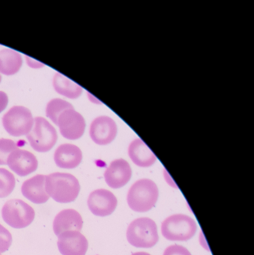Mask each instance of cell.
<instances>
[{"mask_svg": "<svg viewBox=\"0 0 254 255\" xmlns=\"http://www.w3.org/2000/svg\"><path fill=\"white\" fill-rule=\"evenodd\" d=\"M163 255H192L191 252L182 246L179 245H173V246H169L168 248L164 251Z\"/></svg>", "mask_w": 254, "mask_h": 255, "instance_id": "obj_24", "label": "cell"}, {"mask_svg": "<svg viewBox=\"0 0 254 255\" xmlns=\"http://www.w3.org/2000/svg\"><path fill=\"white\" fill-rule=\"evenodd\" d=\"M7 165L17 175L26 177L36 171L38 162L33 153L17 148L10 153L7 159Z\"/></svg>", "mask_w": 254, "mask_h": 255, "instance_id": "obj_11", "label": "cell"}, {"mask_svg": "<svg viewBox=\"0 0 254 255\" xmlns=\"http://www.w3.org/2000/svg\"><path fill=\"white\" fill-rule=\"evenodd\" d=\"M45 177L43 174H37L24 181L21 187L23 196L34 204L47 202L50 197L45 190Z\"/></svg>", "mask_w": 254, "mask_h": 255, "instance_id": "obj_15", "label": "cell"}, {"mask_svg": "<svg viewBox=\"0 0 254 255\" xmlns=\"http://www.w3.org/2000/svg\"><path fill=\"white\" fill-rule=\"evenodd\" d=\"M4 222L11 228L21 229L30 225L35 219L34 209L20 199L7 201L2 209Z\"/></svg>", "mask_w": 254, "mask_h": 255, "instance_id": "obj_7", "label": "cell"}, {"mask_svg": "<svg viewBox=\"0 0 254 255\" xmlns=\"http://www.w3.org/2000/svg\"><path fill=\"white\" fill-rule=\"evenodd\" d=\"M126 237L131 246L140 249L154 247L159 240L156 223L149 218L133 221L128 225Z\"/></svg>", "mask_w": 254, "mask_h": 255, "instance_id": "obj_3", "label": "cell"}, {"mask_svg": "<svg viewBox=\"0 0 254 255\" xmlns=\"http://www.w3.org/2000/svg\"></svg>", "mask_w": 254, "mask_h": 255, "instance_id": "obj_29", "label": "cell"}, {"mask_svg": "<svg viewBox=\"0 0 254 255\" xmlns=\"http://www.w3.org/2000/svg\"><path fill=\"white\" fill-rule=\"evenodd\" d=\"M131 255H151L146 252H136V253L132 254Z\"/></svg>", "mask_w": 254, "mask_h": 255, "instance_id": "obj_27", "label": "cell"}, {"mask_svg": "<svg viewBox=\"0 0 254 255\" xmlns=\"http://www.w3.org/2000/svg\"><path fill=\"white\" fill-rule=\"evenodd\" d=\"M17 148V144L8 138H0V165H7L10 153Z\"/></svg>", "mask_w": 254, "mask_h": 255, "instance_id": "obj_22", "label": "cell"}, {"mask_svg": "<svg viewBox=\"0 0 254 255\" xmlns=\"http://www.w3.org/2000/svg\"><path fill=\"white\" fill-rule=\"evenodd\" d=\"M128 155L135 165L143 168L152 166L157 160L153 152L139 138L131 141L128 147Z\"/></svg>", "mask_w": 254, "mask_h": 255, "instance_id": "obj_17", "label": "cell"}, {"mask_svg": "<svg viewBox=\"0 0 254 255\" xmlns=\"http://www.w3.org/2000/svg\"><path fill=\"white\" fill-rule=\"evenodd\" d=\"M83 225L81 215L77 210L66 209L56 215L53 220V228L54 234L58 237L66 231H81Z\"/></svg>", "mask_w": 254, "mask_h": 255, "instance_id": "obj_14", "label": "cell"}, {"mask_svg": "<svg viewBox=\"0 0 254 255\" xmlns=\"http://www.w3.org/2000/svg\"><path fill=\"white\" fill-rule=\"evenodd\" d=\"M45 190L49 197L58 203L75 201L80 191L78 180L68 173L56 172L45 177Z\"/></svg>", "mask_w": 254, "mask_h": 255, "instance_id": "obj_1", "label": "cell"}, {"mask_svg": "<svg viewBox=\"0 0 254 255\" xmlns=\"http://www.w3.org/2000/svg\"><path fill=\"white\" fill-rule=\"evenodd\" d=\"M26 63L30 68H35V69H38V68H41L45 66L44 64L41 63V62H38V61L35 60V59H32L29 56H26Z\"/></svg>", "mask_w": 254, "mask_h": 255, "instance_id": "obj_26", "label": "cell"}, {"mask_svg": "<svg viewBox=\"0 0 254 255\" xmlns=\"http://www.w3.org/2000/svg\"><path fill=\"white\" fill-rule=\"evenodd\" d=\"M158 196L159 190L155 182L149 179H141L130 188L127 202L133 211L146 213L155 207Z\"/></svg>", "mask_w": 254, "mask_h": 255, "instance_id": "obj_2", "label": "cell"}, {"mask_svg": "<svg viewBox=\"0 0 254 255\" xmlns=\"http://www.w3.org/2000/svg\"><path fill=\"white\" fill-rule=\"evenodd\" d=\"M53 85L58 94L70 99L78 98L83 93L82 87L59 73L55 74Z\"/></svg>", "mask_w": 254, "mask_h": 255, "instance_id": "obj_19", "label": "cell"}, {"mask_svg": "<svg viewBox=\"0 0 254 255\" xmlns=\"http://www.w3.org/2000/svg\"><path fill=\"white\" fill-rule=\"evenodd\" d=\"M195 221L185 214L169 216L161 224L163 237L170 241H187L191 240L197 232Z\"/></svg>", "mask_w": 254, "mask_h": 255, "instance_id": "obj_4", "label": "cell"}, {"mask_svg": "<svg viewBox=\"0 0 254 255\" xmlns=\"http://www.w3.org/2000/svg\"><path fill=\"white\" fill-rule=\"evenodd\" d=\"M1 81H2V77L0 75V83H1Z\"/></svg>", "mask_w": 254, "mask_h": 255, "instance_id": "obj_28", "label": "cell"}, {"mask_svg": "<svg viewBox=\"0 0 254 255\" xmlns=\"http://www.w3.org/2000/svg\"><path fill=\"white\" fill-rule=\"evenodd\" d=\"M132 171L129 163L123 159L113 161L104 172L106 183L112 189H120L131 180Z\"/></svg>", "mask_w": 254, "mask_h": 255, "instance_id": "obj_13", "label": "cell"}, {"mask_svg": "<svg viewBox=\"0 0 254 255\" xmlns=\"http://www.w3.org/2000/svg\"><path fill=\"white\" fill-rule=\"evenodd\" d=\"M83 159V153L80 147L72 144L59 145L54 153L56 165L61 168L73 169L77 168Z\"/></svg>", "mask_w": 254, "mask_h": 255, "instance_id": "obj_16", "label": "cell"}, {"mask_svg": "<svg viewBox=\"0 0 254 255\" xmlns=\"http://www.w3.org/2000/svg\"><path fill=\"white\" fill-rule=\"evenodd\" d=\"M15 177L5 168H0V198L11 195L15 188Z\"/></svg>", "mask_w": 254, "mask_h": 255, "instance_id": "obj_21", "label": "cell"}, {"mask_svg": "<svg viewBox=\"0 0 254 255\" xmlns=\"http://www.w3.org/2000/svg\"><path fill=\"white\" fill-rule=\"evenodd\" d=\"M117 125L108 116H100L92 121L89 135L95 144L106 145L110 144L117 135Z\"/></svg>", "mask_w": 254, "mask_h": 255, "instance_id": "obj_10", "label": "cell"}, {"mask_svg": "<svg viewBox=\"0 0 254 255\" xmlns=\"http://www.w3.org/2000/svg\"><path fill=\"white\" fill-rule=\"evenodd\" d=\"M12 243L11 233L0 224V255L8 250Z\"/></svg>", "mask_w": 254, "mask_h": 255, "instance_id": "obj_23", "label": "cell"}, {"mask_svg": "<svg viewBox=\"0 0 254 255\" xmlns=\"http://www.w3.org/2000/svg\"><path fill=\"white\" fill-rule=\"evenodd\" d=\"M118 201L110 191L99 189L91 192L87 204L92 214L100 217L110 216L116 210Z\"/></svg>", "mask_w": 254, "mask_h": 255, "instance_id": "obj_9", "label": "cell"}, {"mask_svg": "<svg viewBox=\"0 0 254 255\" xmlns=\"http://www.w3.org/2000/svg\"><path fill=\"white\" fill-rule=\"evenodd\" d=\"M4 129L9 135H27L34 125V118L29 109L22 106L11 107L2 118Z\"/></svg>", "mask_w": 254, "mask_h": 255, "instance_id": "obj_6", "label": "cell"}, {"mask_svg": "<svg viewBox=\"0 0 254 255\" xmlns=\"http://www.w3.org/2000/svg\"><path fill=\"white\" fill-rule=\"evenodd\" d=\"M70 109H74L73 106L70 103L67 102L64 100L55 98L51 100L47 104L46 107V116L48 119H50L55 125H57L58 119L59 116L63 113L64 111Z\"/></svg>", "mask_w": 254, "mask_h": 255, "instance_id": "obj_20", "label": "cell"}, {"mask_svg": "<svg viewBox=\"0 0 254 255\" xmlns=\"http://www.w3.org/2000/svg\"><path fill=\"white\" fill-rule=\"evenodd\" d=\"M26 137L31 147L40 153H45L51 150L58 138L54 127L42 117L34 119L33 128Z\"/></svg>", "mask_w": 254, "mask_h": 255, "instance_id": "obj_5", "label": "cell"}, {"mask_svg": "<svg viewBox=\"0 0 254 255\" xmlns=\"http://www.w3.org/2000/svg\"><path fill=\"white\" fill-rule=\"evenodd\" d=\"M56 125L62 136L69 140L81 138L86 129L84 118L74 109L64 111L59 116Z\"/></svg>", "mask_w": 254, "mask_h": 255, "instance_id": "obj_8", "label": "cell"}, {"mask_svg": "<svg viewBox=\"0 0 254 255\" xmlns=\"http://www.w3.org/2000/svg\"><path fill=\"white\" fill-rule=\"evenodd\" d=\"M8 104V97L2 91H0V113L5 110Z\"/></svg>", "mask_w": 254, "mask_h": 255, "instance_id": "obj_25", "label": "cell"}, {"mask_svg": "<svg viewBox=\"0 0 254 255\" xmlns=\"http://www.w3.org/2000/svg\"><path fill=\"white\" fill-rule=\"evenodd\" d=\"M23 59L18 52L10 49L0 50V73L6 76L17 74L22 67Z\"/></svg>", "mask_w": 254, "mask_h": 255, "instance_id": "obj_18", "label": "cell"}, {"mask_svg": "<svg viewBox=\"0 0 254 255\" xmlns=\"http://www.w3.org/2000/svg\"><path fill=\"white\" fill-rule=\"evenodd\" d=\"M57 246L62 255H85L89 243L80 231H70L58 236Z\"/></svg>", "mask_w": 254, "mask_h": 255, "instance_id": "obj_12", "label": "cell"}]
</instances>
